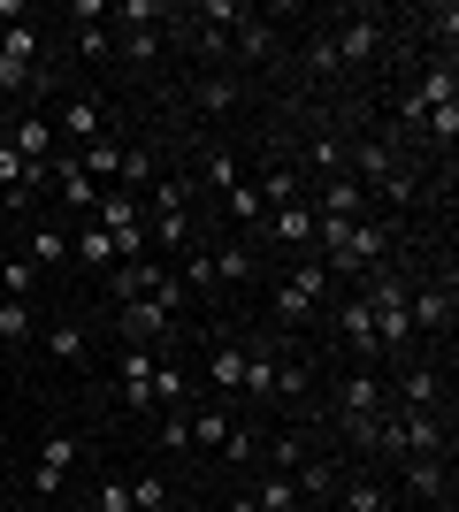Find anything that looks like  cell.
I'll return each instance as SVG.
<instances>
[{
	"instance_id": "6da1fadb",
	"label": "cell",
	"mask_w": 459,
	"mask_h": 512,
	"mask_svg": "<svg viewBox=\"0 0 459 512\" xmlns=\"http://www.w3.org/2000/svg\"><path fill=\"white\" fill-rule=\"evenodd\" d=\"M322 291H329V268H322V260H314V268H291V276L276 283V321H284V329H306L314 306H322Z\"/></svg>"
},
{
	"instance_id": "7a4b0ae2",
	"label": "cell",
	"mask_w": 459,
	"mask_h": 512,
	"mask_svg": "<svg viewBox=\"0 0 459 512\" xmlns=\"http://www.w3.org/2000/svg\"><path fill=\"white\" fill-rule=\"evenodd\" d=\"M69 467H77V436H46L39 444V467H31V505H54L62 497V482H69Z\"/></svg>"
},
{
	"instance_id": "3957f363",
	"label": "cell",
	"mask_w": 459,
	"mask_h": 512,
	"mask_svg": "<svg viewBox=\"0 0 459 512\" xmlns=\"http://www.w3.org/2000/svg\"><path fill=\"white\" fill-rule=\"evenodd\" d=\"M23 85H39V31L8 23V39H0V92H23Z\"/></svg>"
},
{
	"instance_id": "277c9868",
	"label": "cell",
	"mask_w": 459,
	"mask_h": 512,
	"mask_svg": "<svg viewBox=\"0 0 459 512\" xmlns=\"http://www.w3.org/2000/svg\"><path fill=\"white\" fill-rule=\"evenodd\" d=\"M368 413H383V375H375V367H352L345 383H337V428L368 421Z\"/></svg>"
},
{
	"instance_id": "5b68a950",
	"label": "cell",
	"mask_w": 459,
	"mask_h": 512,
	"mask_svg": "<svg viewBox=\"0 0 459 512\" xmlns=\"http://www.w3.org/2000/svg\"><path fill=\"white\" fill-rule=\"evenodd\" d=\"M391 398H398V413H437V406H444V375H437L429 360H414L406 375H398Z\"/></svg>"
},
{
	"instance_id": "8992f818",
	"label": "cell",
	"mask_w": 459,
	"mask_h": 512,
	"mask_svg": "<svg viewBox=\"0 0 459 512\" xmlns=\"http://www.w3.org/2000/svg\"><path fill=\"white\" fill-rule=\"evenodd\" d=\"M452 100H459V77H452V62H437L414 92H406V123H429V115H437V107H452Z\"/></svg>"
},
{
	"instance_id": "52a82bcc",
	"label": "cell",
	"mask_w": 459,
	"mask_h": 512,
	"mask_svg": "<svg viewBox=\"0 0 459 512\" xmlns=\"http://www.w3.org/2000/svg\"><path fill=\"white\" fill-rule=\"evenodd\" d=\"M337 329H345V352H352L360 367H375V360H383V344H375V314H368L360 299H345V306H337Z\"/></svg>"
},
{
	"instance_id": "ba28073f",
	"label": "cell",
	"mask_w": 459,
	"mask_h": 512,
	"mask_svg": "<svg viewBox=\"0 0 459 512\" xmlns=\"http://www.w3.org/2000/svg\"><path fill=\"white\" fill-rule=\"evenodd\" d=\"M153 344H131V352H123V406L131 413H153Z\"/></svg>"
},
{
	"instance_id": "9c48e42d",
	"label": "cell",
	"mask_w": 459,
	"mask_h": 512,
	"mask_svg": "<svg viewBox=\"0 0 459 512\" xmlns=\"http://www.w3.org/2000/svg\"><path fill=\"white\" fill-rule=\"evenodd\" d=\"M169 321L176 314L161 299H131V306H123V337H131V344H161V337H176Z\"/></svg>"
},
{
	"instance_id": "30bf717a",
	"label": "cell",
	"mask_w": 459,
	"mask_h": 512,
	"mask_svg": "<svg viewBox=\"0 0 459 512\" xmlns=\"http://www.w3.org/2000/svg\"><path fill=\"white\" fill-rule=\"evenodd\" d=\"M54 130H62L69 146H92V138H108V115H100V100H85V92H77V100L54 115Z\"/></svg>"
},
{
	"instance_id": "8fae6325",
	"label": "cell",
	"mask_w": 459,
	"mask_h": 512,
	"mask_svg": "<svg viewBox=\"0 0 459 512\" xmlns=\"http://www.w3.org/2000/svg\"><path fill=\"white\" fill-rule=\"evenodd\" d=\"M161 276H169V268H153V260H115V268H108V291L131 306V299H153V291H161Z\"/></svg>"
},
{
	"instance_id": "7c38bea8",
	"label": "cell",
	"mask_w": 459,
	"mask_h": 512,
	"mask_svg": "<svg viewBox=\"0 0 459 512\" xmlns=\"http://www.w3.org/2000/svg\"><path fill=\"white\" fill-rule=\"evenodd\" d=\"M368 207H375V199L360 192L352 176H329V184H322V199H314V214H329V222H360Z\"/></svg>"
},
{
	"instance_id": "4fadbf2b",
	"label": "cell",
	"mask_w": 459,
	"mask_h": 512,
	"mask_svg": "<svg viewBox=\"0 0 459 512\" xmlns=\"http://www.w3.org/2000/svg\"><path fill=\"white\" fill-rule=\"evenodd\" d=\"M406 321H414V337L421 329H444V321H452V276L429 283V291H406Z\"/></svg>"
},
{
	"instance_id": "5bb4252c",
	"label": "cell",
	"mask_w": 459,
	"mask_h": 512,
	"mask_svg": "<svg viewBox=\"0 0 459 512\" xmlns=\"http://www.w3.org/2000/svg\"><path fill=\"white\" fill-rule=\"evenodd\" d=\"M291 490H299V497H314V505L329 512V497L345 490V482H337V467H329V459H299V467H291Z\"/></svg>"
},
{
	"instance_id": "9a60e30c",
	"label": "cell",
	"mask_w": 459,
	"mask_h": 512,
	"mask_svg": "<svg viewBox=\"0 0 459 512\" xmlns=\"http://www.w3.org/2000/svg\"><path fill=\"white\" fill-rule=\"evenodd\" d=\"M8 146H16L23 161H54V123H46V115H16Z\"/></svg>"
},
{
	"instance_id": "2e32d148",
	"label": "cell",
	"mask_w": 459,
	"mask_h": 512,
	"mask_svg": "<svg viewBox=\"0 0 459 512\" xmlns=\"http://www.w3.org/2000/svg\"><path fill=\"white\" fill-rule=\"evenodd\" d=\"M268 237H276V245H314V207H299V199H291V207H268Z\"/></svg>"
},
{
	"instance_id": "e0dca14e",
	"label": "cell",
	"mask_w": 459,
	"mask_h": 512,
	"mask_svg": "<svg viewBox=\"0 0 459 512\" xmlns=\"http://www.w3.org/2000/svg\"><path fill=\"white\" fill-rule=\"evenodd\" d=\"M329 54H337V69L375 62V23H337V31H329Z\"/></svg>"
},
{
	"instance_id": "ac0fdd59",
	"label": "cell",
	"mask_w": 459,
	"mask_h": 512,
	"mask_svg": "<svg viewBox=\"0 0 459 512\" xmlns=\"http://www.w3.org/2000/svg\"><path fill=\"white\" fill-rule=\"evenodd\" d=\"M406 490H414L421 505H437V497L452 490V467H444V459H406Z\"/></svg>"
},
{
	"instance_id": "d6986e66",
	"label": "cell",
	"mask_w": 459,
	"mask_h": 512,
	"mask_svg": "<svg viewBox=\"0 0 459 512\" xmlns=\"http://www.w3.org/2000/svg\"><path fill=\"white\" fill-rule=\"evenodd\" d=\"M238 398H276V352H245V375H238Z\"/></svg>"
},
{
	"instance_id": "ffe728a7",
	"label": "cell",
	"mask_w": 459,
	"mask_h": 512,
	"mask_svg": "<svg viewBox=\"0 0 459 512\" xmlns=\"http://www.w3.org/2000/svg\"><path fill=\"white\" fill-rule=\"evenodd\" d=\"M77 169H85L92 184H100V192H108V176L123 169V146H115V138H92V146H77Z\"/></svg>"
},
{
	"instance_id": "44dd1931",
	"label": "cell",
	"mask_w": 459,
	"mask_h": 512,
	"mask_svg": "<svg viewBox=\"0 0 459 512\" xmlns=\"http://www.w3.org/2000/svg\"><path fill=\"white\" fill-rule=\"evenodd\" d=\"M54 184H62V199H69L77 214H85V207H100V184H92V176L77 169V153H69V161H54Z\"/></svg>"
},
{
	"instance_id": "7402d4cb",
	"label": "cell",
	"mask_w": 459,
	"mask_h": 512,
	"mask_svg": "<svg viewBox=\"0 0 459 512\" xmlns=\"http://www.w3.org/2000/svg\"><path fill=\"white\" fill-rule=\"evenodd\" d=\"M207 268H215V283H253V276H261L253 245H222V253H207Z\"/></svg>"
},
{
	"instance_id": "603a6c76",
	"label": "cell",
	"mask_w": 459,
	"mask_h": 512,
	"mask_svg": "<svg viewBox=\"0 0 459 512\" xmlns=\"http://www.w3.org/2000/svg\"><path fill=\"white\" fill-rule=\"evenodd\" d=\"M169 406H192V383H184L176 360H161L153 367V413H169Z\"/></svg>"
},
{
	"instance_id": "cb8c5ba5",
	"label": "cell",
	"mask_w": 459,
	"mask_h": 512,
	"mask_svg": "<svg viewBox=\"0 0 459 512\" xmlns=\"http://www.w3.org/2000/svg\"><path fill=\"white\" fill-rule=\"evenodd\" d=\"M368 314H375V344H383V352H406V344H414L406 306H368Z\"/></svg>"
},
{
	"instance_id": "d4e9b609",
	"label": "cell",
	"mask_w": 459,
	"mask_h": 512,
	"mask_svg": "<svg viewBox=\"0 0 459 512\" xmlns=\"http://www.w3.org/2000/svg\"><path fill=\"white\" fill-rule=\"evenodd\" d=\"M31 337H39L31 299H0V344H31Z\"/></svg>"
},
{
	"instance_id": "484cf974",
	"label": "cell",
	"mask_w": 459,
	"mask_h": 512,
	"mask_svg": "<svg viewBox=\"0 0 459 512\" xmlns=\"http://www.w3.org/2000/svg\"><path fill=\"white\" fill-rule=\"evenodd\" d=\"M23 260H31V268H62V260H69V230L39 222V230H31V253H23Z\"/></svg>"
},
{
	"instance_id": "4316f807",
	"label": "cell",
	"mask_w": 459,
	"mask_h": 512,
	"mask_svg": "<svg viewBox=\"0 0 459 512\" xmlns=\"http://www.w3.org/2000/svg\"><path fill=\"white\" fill-rule=\"evenodd\" d=\"M222 214H230V222H238V230H253V222H261V184H230V192H222Z\"/></svg>"
},
{
	"instance_id": "83f0119b",
	"label": "cell",
	"mask_w": 459,
	"mask_h": 512,
	"mask_svg": "<svg viewBox=\"0 0 459 512\" xmlns=\"http://www.w3.org/2000/svg\"><path fill=\"white\" fill-rule=\"evenodd\" d=\"M238 375H245V344H215V360H207V383L238 398Z\"/></svg>"
},
{
	"instance_id": "f1b7e54d",
	"label": "cell",
	"mask_w": 459,
	"mask_h": 512,
	"mask_svg": "<svg viewBox=\"0 0 459 512\" xmlns=\"http://www.w3.org/2000/svg\"><path fill=\"white\" fill-rule=\"evenodd\" d=\"M69 253L85 260V268H115V237L100 230V222H85V230H77V245H69Z\"/></svg>"
},
{
	"instance_id": "f546056e",
	"label": "cell",
	"mask_w": 459,
	"mask_h": 512,
	"mask_svg": "<svg viewBox=\"0 0 459 512\" xmlns=\"http://www.w3.org/2000/svg\"><path fill=\"white\" fill-rule=\"evenodd\" d=\"M184 428H192V444H199V451H222V444H230V428H238V421L207 406V413H192V421H184Z\"/></svg>"
},
{
	"instance_id": "4dcf8cb0",
	"label": "cell",
	"mask_w": 459,
	"mask_h": 512,
	"mask_svg": "<svg viewBox=\"0 0 459 512\" xmlns=\"http://www.w3.org/2000/svg\"><path fill=\"white\" fill-rule=\"evenodd\" d=\"M161 505H169V474H131V512H161Z\"/></svg>"
},
{
	"instance_id": "1f68e13d",
	"label": "cell",
	"mask_w": 459,
	"mask_h": 512,
	"mask_svg": "<svg viewBox=\"0 0 459 512\" xmlns=\"http://www.w3.org/2000/svg\"><path fill=\"white\" fill-rule=\"evenodd\" d=\"M115 176H123V192H131V199L153 192V153H146V146H138V153L123 146V169H115Z\"/></svg>"
},
{
	"instance_id": "d6a6232c",
	"label": "cell",
	"mask_w": 459,
	"mask_h": 512,
	"mask_svg": "<svg viewBox=\"0 0 459 512\" xmlns=\"http://www.w3.org/2000/svg\"><path fill=\"white\" fill-rule=\"evenodd\" d=\"M329 505H337V512H391V505H383V490H375V482H345V490L329 497Z\"/></svg>"
},
{
	"instance_id": "836d02e7",
	"label": "cell",
	"mask_w": 459,
	"mask_h": 512,
	"mask_svg": "<svg viewBox=\"0 0 459 512\" xmlns=\"http://www.w3.org/2000/svg\"><path fill=\"white\" fill-rule=\"evenodd\" d=\"M199 176H207V192H230V184H245V176H238V153H230V146L207 153V169H199Z\"/></svg>"
},
{
	"instance_id": "e575fe53",
	"label": "cell",
	"mask_w": 459,
	"mask_h": 512,
	"mask_svg": "<svg viewBox=\"0 0 459 512\" xmlns=\"http://www.w3.org/2000/svg\"><path fill=\"white\" fill-rule=\"evenodd\" d=\"M253 505H261V512H291V505H299V490H291V474H268L261 490H253Z\"/></svg>"
},
{
	"instance_id": "d590c367",
	"label": "cell",
	"mask_w": 459,
	"mask_h": 512,
	"mask_svg": "<svg viewBox=\"0 0 459 512\" xmlns=\"http://www.w3.org/2000/svg\"><path fill=\"white\" fill-rule=\"evenodd\" d=\"M46 352L62 367H85V329H46Z\"/></svg>"
},
{
	"instance_id": "8d00e7d4",
	"label": "cell",
	"mask_w": 459,
	"mask_h": 512,
	"mask_svg": "<svg viewBox=\"0 0 459 512\" xmlns=\"http://www.w3.org/2000/svg\"><path fill=\"white\" fill-rule=\"evenodd\" d=\"M123 54H131V62H153V54H161V31H153V23H123Z\"/></svg>"
},
{
	"instance_id": "74e56055",
	"label": "cell",
	"mask_w": 459,
	"mask_h": 512,
	"mask_svg": "<svg viewBox=\"0 0 459 512\" xmlns=\"http://www.w3.org/2000/svg\"><path fill=\"white\" fill-rule=\"evenodd\" d=\"M92 512H131V482H123V474H100V490H92Z\"/></svg>"
},
{
	"instance_id": "f35d334b",
	"label": "cell",
	"mask_w": 459,
	"mask_h": 512,
	"mask_svg": "<svg viewBox=\"0 0 459 512\" xmlns=\"http://www.w3.org/2000/svg\"><path fill=\"white\" fill-rule=\"evenodd\" d=\"M31 283H39V268H31V260H8V268H0V299H31Z\"/></svg>"
},
{
	"instance_id": "ab89813d",
	"label": "cell",
	"mask_w": 459,
	"mask_h": 512,
	"mask_svg": "<svg viewBox=\"0 0 459 512\" xmlns=\"http://www.w3.org/2000/svg\"><path fill=\"white\" fill-rule=\"evenodd\" d=\"M199 107H207V115H230V107H238V85H230V77H207V85H199Z\"/></svg>"
},
{
	"instance_id": "60d3db41",
	"label": "cell",
	"mask_w": 459,
	"mask_h": 512,
	"mask_svg": "<svg viewBox=\"0 0 459 512\" xmlns=\"http://www.w3.org/2000/svg\"><path fill=\"white\" fill-rule=\"evenodd\" d=\"M23 169H31V161H23L16 146H0V192H8V199L23 192ZM23 199H31V192H23Z\"/></svg>"
},
{
	"instance_id": "b9f144b4",
	"label": "cell",
	"mask_w": 459,
	"mask_h": 512,
	"mask_svg": "<svg viewBox=\"0 0 459 512\" xmlns=\"http://www.w3.org/2000/svg\"><path fill=\"white\" fill-rule=\"evenodd\" d=\"M291 199H299V176H291V169H276V176L261 184V207H291Z\"/></svg>"
},
{
	"instance_id": "7bdbcfd3",
	"label": "cell",
	"mask_w": 459,
	"mask_h": 512,
	"mask_svg": "<svg viewBox=\"0 0 459 512\" xmlns=\"http://www.w3.org/2000/svg\"><path fill=\"white\" fill-rule=\"evenodd\" d=\"M222 459H230V467H253V459H261V444H253V428H230V444H222Z\"/></svg>"
},
{
	"instance_id": "ee69618b",
	"label": "cell",
	"mask_w": 459,
	"mask_h": 512,
	"mask_svg": "<svg viewBox=\"0 0 459 512\" xmlns=\"http://www.w3.org/2000/svg\"><path fill=\"white\" fill-rule=\"evenodd\" d=\"M238 46H245V54H268V46H276V31H268L261 16H245V23H238Z\"/></svg>"
},
{
	"instance_id": "f6af8a7d",
	"label": "cell",
	"mask_w": 459,
	"mask_h": 512,
	"mask_svg": "<svg viewBox=\"0 0 459 512\" xmlns=\"http://www.w3.org/2000/svg\"><path fill=\"white\" fill-rule=\"evenodd\" d=\"M429 138H437V146H452V138H459V100H452V107H437V115H429Z\"/></svg>"
},
{
	"instance_id": "bcb514c9",
	"label": "cell",
	"mask_w": 459,
	"mask_h": 512,
	"mask_svg": "<svg viewBox=\"0 0 459 512\" xmlns=\"http://www.w3.org/2000/svg\"><path fill=\"white\" fill-rule=\"evenodd\" d=\"M108 23H77V54H108Z\"/></svg>"
},
{
	"instance_id": "7dc6e473",
	"label": "cell",
	"mask_w": 459,
	"mask_h": 512,
	"mask_svg": "<svg viewBox=\"0 0 459 512\" xmlns=\"http://www.w3.org/2000/svg\"><path fill=\"white\" fill-rule=\"evenodd\" d=\"M108 16H123V23H161V0H123V8H108Z\"/></svg>"
},
{
	"instance_id": "c3c4849f",
	"label": "cell",
	"mask_w": 459,
	"mask_h": 512,
	"mask_svg": "<svg viewBox=\"0 0 459 512\" xmlns=\"http://www.w3.org/2000/svg\"><path fill=\"white\" fill-rule=\"evenodd\" d=\"M314 169L337 176V169H345V146H337V138H322V146H314Z\"/></svg>"
},
{
	"instance_id": "681fc988",
	"label": "cell",
	"mask_w": 459,
	"mask_h": 512,
	"mask_svg": "<svg viewBox=\"0 0 459 512\" xmlns=\"http://www.w3.org/2000/svg\"><path fill=\"white\" fill-rule=\"evenodd\" d=\"M222 512H261V505H253V490H245V497H230V505H222Z\"/></svg>"
},
{
	"instance_id": "f907efd6",
	"label": "cell",
	"mask_w": 459,
	"mask_h": 512,
	"mask_svg": "<svg viewBox=\"0 0 459 512\" xmlns=\"http://www.w3.org/2000/svg\"><path fill=\"white\" fill-rule=\"evenodd\" d=\"M8 512H39V505H8Z\"/></svg>"
}]
</instances>
